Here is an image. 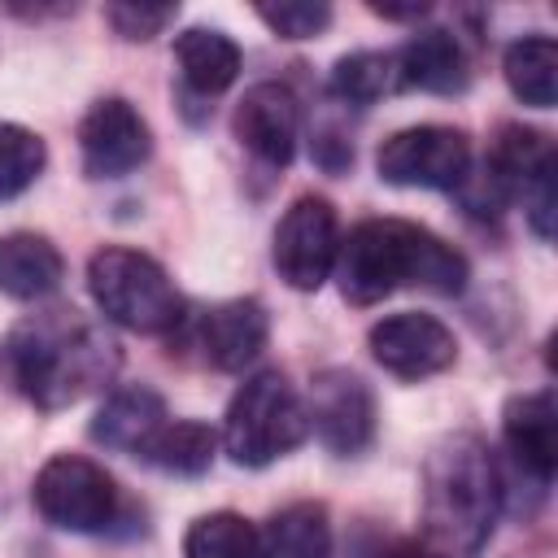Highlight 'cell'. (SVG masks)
<instances>
[{
	"mask_svg": "<svg viewBox=\"0 0 558 558\" xmlns=\"http://www.w3.org/2000/svg\"><path fill=\"white\" fill-rule=\"evenodd\" d=\"M0 362L26 401L61 410L113 379L118 344L78 310H48L9 331Z\"/></svg>",
	"mask_w": 558,
	"mask_h": 558,
	"instance_id": "1",
	"label": "cell"
},
{
	"mask_svg": "<svg viewBox=\"0 0 558 558\" xmlns=\"http://www.w3.org/2000/svg\"><path fill=\"white\" fill-rule=\"evenodd\" d=\"M331 275L340 279V296L349 305H375L397 288L453 296L466 283V257L418 222L366 218L340 240Z\"/></svg>",
	"mask_w": 558,
	"mask_h": 558,
	"instance_id": "2",
	"label": "cell"
},
{
	"mask_svg": "<svg viewBox=\"0 0 558 558\" xmlns=\"http://www.w3.org/2000/svg\"><path fill=\"white\" fill-rule=\"evenodd\" d=\"M497 466L475 436H449L423 471V549L432 558H475L497 519Z\"/></svg>",
	"mask_w": 558,
	"mask_h": 558,
	"instance_id": "3",
	"label": "cell"
},
{
	"mask_svg": "<svg viewBox=\"0 0 558 558\" xmlns=\"http://www.w3.org/2000/svg\"><path fill=\"white\" fill-rule=\"evenodd\" d=\"M310 436L305 401L279 371L248 375L222 418V449L235 466H270Z\"/></svg>",
	"mask_w": 558,
	"mask_h": 558,
	"instance_id": "4",
	"label": "cell"
},
{
	"mask_svg": "<svg viewBox=\"0 0 558 558\" xmlns=\"http://www.w3.org/2000/svg\"><path fill=\"white\" fill-rule=\"evenodd\" d=\"M87 288L100 305V314L126 331L161 336L183 323V296L174 279L135 248H100L87 262Z\"/></svg>",
	"mask_w": 558,
	"mask_h": 558,
	"instance_id": "5",
	"label": "cell"
},
{
	"mask_svg": "<svg viewBox=\"0 0 558 558\" xmlns=\"http://www.w3.org/2000/svg\"><path fill=\"white\" fill-rule=\"evenodd\" d=\"M35 510L61 527V532H105L118 519V484L105 475V466H96L92 458L78 453H57L39 466L35 488H31Z\"/></svg>",
	"mask_w": 558,
	"mask_h": 558,
	"instance_id": "6",
	"label": "cell"
},
{
	"mask_svg": "<svg viewBox=\"0 0 558 558\" xmlns=\"http://www.w3.org/2000/svg\"><path fill=\"white\" fill-rule=\"evenodd\" d=\"M375 170L392 187H436L453 192L466 183L471 170V144L458 126L423 122L388 135L375 153Z\"/></svg>",
	"mask_w": 558,
	"mask_h": 558,
	"instance_id": "7",
	"label": "cell"
},
{
	"mask_svg": "<svg viewBox=\"0 0 558 558\" xmlns=\"http://www.w3.org/2000/svg\"><path fill=\"white\" fill-rule=\"evenodd\" d=\"M340 222L327 196H296L275 227V270L296 292H318L336 266Z\"/></svg>",
	"mask_w": 558,
	"mask_h": 558,
	"instance_id": "8",
	"label": "cell"
},
{
	"mask_svg": "<svg viewBox=\"0 0 558 558\" xmlns=\"http://www.w3.org/2000/svg\"><path fill=\"white\" fill-rule=\"evenodd\" d=\"M305 418H310V432L331 453L353 458L375 436V397H371L362 375L331 366V371L314 375V388H310V401H305Z\"/></svg>",
	"mask_w": 558,
	"mask_h": 558,
	"instance_id": "9",
	"label": "cell"
},
{
	"mask_svg": "<svg viewBox=\"0 0 558 558\" xmlns=\"http://www.w3.org/2000/svg\"><path fill=\"white\" fill-rule=\"evenodd\" d=\"M371 353L375 362L397 379H427L453 366L458 340L453 331L432 314H388L371 327Z\"/></svg>",
	"mask_w": 558,
	"mask_h": 558,
	"instance_id": "10",
	"label": "cell"
},
{
	"mask_svg": "<svg viewBox=\"0 0 558 558\" xmlns=\"http://www.w3.org/2000/svg\"><path fill=\"white\" fill-rule=\"evenodd\" d=\"M148 148H153L148 122L122 96L96 100L83 113V122H78V153H83V170L92 179H122V174H131L148 157Z\"/></svg>",
	"mask_w": 558,
	"mask_h": 558,
	"instance_id": "11",
	"label": "cell"
},
{
	"mask_svg": "<svg viewBox=\"0 0 558 558\" xmlns=\"http://www.w3.org/2000/svg\"><path fill=\"white\" fill-rule=\"evenodd\" d=\"M235 140L262 161V166H288L301 140V105L292 87L283 83H253L244 100L235 105Z\"/></svg>",
	"mask_w": 558,
	"mask_h": 558,
	"instance_id": "12",
	"label": "cell"
},
{
	"mask_svg": "<svg viewBox=\"0 0 558 558\" xmlns=\"http://www.w3.org/2000/svg\"><path fill=\"white\" fill-rule=\"evenodd\" d=\"M266 336H270V323L262 301L253 296L222 301L205 310L196 323V349L214 371H244L266 349Z\"/></svg>",
	"mask_w": 558,
	"mask_h": 558,
	"instance_id": "13",
	"label": "cell"
},
{
	"mask_svg": "<svg viewBox=\"0 0 558 558\" xmlns=\"http://www.w3.org/2000/svg\"><path fill=\"white\" fill-rule=\"evenodd\" d=\"M501 436L510 458L536 480L549 484L558 466V414H554V392H519L501 410Z\"/></svg>",
	"mask_w": 558,
	"mask_h": 558,
	"instance_id": "14",
	"label": "cell"
},
{
	"mask_svg": "<svg viewBox=\"0 0 558 558\" xmlns=\"http://www.w3.org/2000/svg\"><path fill=\"white\" fill-rule=\"evenodd\" d=\"M392 61H397L401 87H418L432 96H453L471 83L466 52H462L458 35H449L445 26H427V31L410 35L401 44V52H392Z\"/></svg>",
	"mask_w": 558,
	"mask_h": 558,
	"instance_id": "15",
	"label": "cell"
},
{
	"mask_svg": "<svg viewBox=\"0 0 558 558\" xmlns=\"http://www.w3.org/2000/svg\"><path fill=\"white\" fill-rule=\"evenodd\" d=\"M166 401L144 388V384H131V388H118L105 397V405L96 410L92 418V440L105 445V449H118V453H144L153 445V436L166 427Z\"/></svg>",
	"mask_w": 558,
	"mask_h": 558,
	"instance_id": "16",
	"label": "cell"
},
{
	"mask_svg": "<svg viewBox=\"0 0 558 558\" xmlns=\"http://www.w3.org/2000/svg\"><path fill=\"white\" fill-rule=\"evenodd\" d=\"M61 279H65V262L44 235H35V231L0 235V292L4 296L39 301V296L57 292Z\"/></svg>",
	"mask_w": 558,
	"mask_h": 558,
	"instance_id": "17",
	"label": "cell"
},
{
	"mask_svg": "<svg viewBox=\"0 0 558 558\" xmlns=\"http://www.w3.org/2000/svg\"><path fill=\"white\" fill-rule=\"evenodd\" d=\"M174 61H179V74L192 92L201 96H218L235 83L240 74V44L227 35V31H214V26H187L179 39H174Z\"/></svg>",
	"mask_w": 558,
	"mask_h": 558,
	"instance_id": "18",
	"label": "cell"
},
{
	"mask_svg": "<svg viewBox=\"0 0 558 558\" xmlns=\"http://www.w3.org/2000/svg\"><path fill=\"white\" fill-rule=\"evenodd\" d=\"M257 558H331V523L323 501H292L270 514L266 532H257Z\"/></svg>",
	"mask_w": 558,
	"mask_h": 558,
	"instance_id": "19",
	"label": "cell"
},
{
	"mask_svg": "<svg viewBox=\"0 0 558 558\" xmlns=\"http://www.w3.org/2000/svg\"><path fill=\"white\" fill-rule=\"evenodd\" d=\"M506 83L510 92L532 105V109H549L558 100V44L549 35H523L506 48Z\"/></svg>",
	"mask_w": 558,
	"mask_h": 558,
	"instance_id": "20",
	"label": "cell"
},
{
	"mask_svg": "<svg viewBox=\"0 0 558 558\" xmlns=\"http://www.w3.org/2000/svg\"><path fill=\"white\" fill-rule=\"evenodd\" d=\"M218 453V436L209 423H196V418H179V423H166L153 445L144 449V458L170 475H205L209 462Z\"/></svg>",
	"mask_w": 558,
	"mask_h": 558,
	"instance_id": "21",
	"label": "cell"
},
{
	"mask_svg": "<svg viewBox=\"0 0 558 558\" xmlns=\"http://www.w3.org/2000/svg\"><path fill=\"white\" fill-rule=\"evenodd\" d=\"M327 87H331L336 100L366 109L379 96H388L392 87H401L397 83V61H392V52H371V48L349 52V57H340L331 65V83Z\"/></svg>",
	"mask_w": 558,
	"mask_h": 558,
	"instance_id": "22",
	"label": "cell"
},
{
	"mask_svg": "<svg viewBox=\"0 0 558 558\" xmlns=\"http://www.w3.org/2000/svg\"><path fill=\"white\" fill-rule=\"evenodd\" d=\"M257 527L235 510L201 514L183 536V558H257Z\"/></svg>",
	"mask_w": 558,
	"mask_h": 558,
	"instance_id": "23",
	"label": "cell"
},
{
	"mask_svg": "<svg viewBox=\"0 0 558 558\" xmlns=\"http://www.w3.org/2000/svg\"><path fill=\"white\" fill-rule=\"evenodd\" d=\"M48 153H44V140L17 122H0V201H13L22 196L39 170H44Z\"/></svg>",
	"mask_w": 558,
	"mask_h": 558,
	"instance_id": "24",
	"label": "cell"
},
{
	"mask_svg": "<svg viewBox=\"0 0 558 558\" xmlns=\"http://www.w3.org/2000/svg\"><path fill=\"white\" fill-rule=\"evenodd\" d=\"M257 17L279 35V39H314L331 22V4L323 0H279V4H257Z\"/></svg>",
	"mask_w": 558,
	"mask_h": 558,
	"instance_id": "25",
	"label": "cell"
},
{
	"mask_svg": "<svg viewBox=\"0 0 558 558\" xmlns=\"http://www.w3.org/2000/svg\"><path fill=\"white\" fill-rule=\"evenodd\" d=\"M174 4H144V0H118V4H105V17L109 26L122 35V39H153L161 35L170 22H174Z\"/></svg>",
	"mask_w": 558,
	"mask_h": 558,
	"instance_id": "26",
	"label": "cell"
},
{
	"mask_svg": "<svg viewBox=\"0 0 558 558\" xmlns=\"http://www.w3.org/2000/svg\"><path fill=\"white\" fill-rule=\"evenodd\" d=\"M432 4H423V0H414V4H384V0H371V13H379V17H388V22H414V17H423Z\"/></svg>",
	"mask_w": 558,
	"mask_h": 558,
	"instance_id": "27",
	"label": "cell"
}]
</instances>
